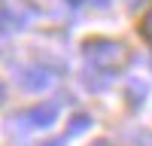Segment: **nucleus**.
<instances>
[{
	"label": "nucleus",
	"instance_id": "f257e3e1",
	"mask_svg": "<svg viewBox=\"0 0 152 146\" xmlns=\"http://www.w3.org/2000/svg\"><path fill=\"white\" fill-rule=\"evenodd\" d=\"M85 55L100 70H116L122 64V58H125V46L116 43V40H88L85 43Z\"/></svg>",
	"mask_w": 152,
	"mask_h": 146
},
{
	"label": "nucleus",
	"instance_id": "f03ea898",
	"mask_svg": "<svg viewBox=\"0 0 152 146\" xmlns=\"http://www.w3.org/2000/svg\"><path fill=\"white\" fill-rule=\"evenodd\" d=\"M55 119H58V104H40L28 113L15 116V122H21V128H49Z\"/></svg>",
	"mask_w": 152,
	"mask_h": 146
},
{
	"label": "nucleus",
	"instance_id": "7ed1b4c3",
	"mask_svg": "<svg viewBox=\"0 0 152 146\" xmlns=\"http://www.w3.org/2000/svg\"><path fill=\"white\" fill-rule=\"evenodd\" d=\"M18 85L24 91H43V88L52 85V73L43 70V67H24L18 73Z\"/></svg>",
	"mask_w": 152,
	"mask_h": 146
},
{
	"label": "nucleus",
	"instance_id": "20e7f679",
	"mask_svg": "<svg viewBox=\"0 0 152 146\" xmlns=\"http://www.w3.org/2000/svg\"><path fill=\"white\" fill-rule=\"evenodd\" d=\"M21 28V18L9 9H0V31H18Z\"/></svg>",
	"mask_w": 152,
	"mask_h": 146
},
{
	"label": "nucleus",
	"instance_id": "39448f33",
	"mask_svg": "<svg viewBox=\"0 0 152 146\" xmlns=\"http://www.w3.org/2000/svg\"><path fill=\"white\" fill-rule=\"evenodd\" d=\"M128 88H131V97H134V104H140L143 97H146V85H143V82H128Z\"/></svg>",
	"mask_w": 152,
	"mask_h": 146
},
{
	"label": "nucleus",
	"instance_id": "423d86ee",
	"mask_svg": "<svg viewBox=\"0 0 152 146\" xmlns=\"http://www.w3.org/2000/svg\"><path fill=\"white\" fill-rule=\"evenodd\" d=\"M88 122H91L88 116H76V119L70 122V134H82V131L88 128Z\"/></svg>",
	"mask_w": 152,
	"mask_h": 146
},
{
	"label": "nucleus",
	"instance_id": "0eeeda50",
	"mask_svg": "<svg viewBox=\"0 0 152 146\" xmlns=\"http://www.w3.org/2000/svg\"><path fill=\"white\" fill-rule=\"evenodd\" d=\"M143 36H146V40L152 43V12L146 15V21H143Z\"/></svg>",
	"mask_w": 152,
	"mask_h": 146
},
{
	"label": "nucleus",
	"instance_id": "6e6552de",
	"mask_svg": "<svg viewBox=\"0 0 152 146\" xmlns=\"http://www.w3.org/2000/svg\"><path fill=\"white\" fill-rule=\"evenodd\" d=\"M3 94H6V88H3V82H0V104H3Z\"/></svg>",
	"mask_w": 152,
	"mask_h": 146
},
{
	"label": "nucleus",
	"instance_id": "1a4fd4ad",
	"mask_svg": "<svg viewBox=\"0 0 152 146\" xmlns=\"http://www.w3.org/2000/svg\"><path fill=\"white\" fill-rule=\"evenodd\" d=\"M46 146H64V143H61V140H52V143H46Z\"/></svg>",
	"mask_w": 152,
	"mask_h": 146
},
{
	"label": "nucleus",
	"instance_id": "9d476101",
	"mask_svg": "<svg viewBox=\"0 0 152 146\" xmlns=\"http://www.w3.org/2000/svg\"><path fill=\"white\" fill-rule=\"evenodd\" d=\"M125 3H131V6H134V3H140V0H125Z\"/></svg>",
	"mask_w": 152,
	"mask_h": 146
},
{
	"label": "nucleus",
	"instance_id": "9b49d317",
	"mask_svg": "<svg viewBox=\"0 0 152 146\" xmlns=\"http://www.w3.org/2000/svg\"><path fill=\"white\" fill-rule=\"evenodd\" d=\"M97 146H107V143H97Z\"/></svg>",
	"mask_w": 152,
	"mask_h": 146
}]
</instances>
